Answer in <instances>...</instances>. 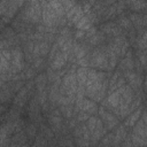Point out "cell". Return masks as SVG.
Wrapping results in <instances>:
<instances>
[{
  "mask_svg": "<svg viewBox=\"0 0 147 147\" xmlns=\"http://www.w3.org/2000/svg\"><path fill=\"white\" fill-rule=\"evenodd\" d=\"M90 67L95 68L98 70L103 71H110L109 68V57L106 51V42L96 46L92 49L91 56H90Z\"/></svg>",
  "mask_w": 147,
  "mask_h": 147,
  "instance_id": "obj_1",
  "label": "cell"
},
{
  "mask_svg": "<svg viewBox=\"0 0 147 147\" xmlns=\"http://www.w3.org/2000/svg\"><path fill=\"white\" fill-rule=\"evenodd\" d=\"M98 115L101 117V119H102V122H103V124H105V126H106V129H107L108 131H113V130L119 124L118 117H117L113 111L107 110V109H106L105 107H102V106L98 109Z\"/></svg>",
  "mask_w": 147,
  "mask_h": 147,
  "instance_id": "obj_2",
  "label": "cell"
},
{
  "mask_svg": "<svg viewBox=\"0 0 147 147\" xmlns=\"http://www.w3.org/2000/svg\"><path fill=\"white\" fill-rule=\"evenodd\" d=\"M116 69L119 70L121 72L125 70H134V55L131 48L126 52V54L123 57H121V61L118 62Z\"/></svg>",
  "mask_w": 147,
  "mask_h": 147,
  "instance_id": "obj_3",
  "label": "cell"
},
{
  "mask_svg": "<svg viewBox=\"0 0 147 147\" xmlns=\"http://www.w3.org/2000/svg\"><path fill=\"white\" fill-rule=\"evenodd\" d=\"M30 100V95H29V90L28 87L24 85L14 96L13 99V106L17 107V108H23L28 105V101Z\"/></svg>",
  "mask_w": 147,
  "mask_h": 147,
  "instance_id": "obj_4",
  "label": "cell"
},
{
  "mask_svg": "<svg viewBox=\"0 0 147 147\" xmlns=\"http://www.w3.org/2000/svg\"><path fill=\"white\" fill-rule=\"evenodd\" d=\"M108 132V130L106 129L103 122L101 118L98 117V122H96V126H95V130L94 132L91 134V145H99V141L101 140V138Z\"/></svg>",
  "mask_w": 147,
  "mask_h": 147,
  "instance_id": "obj_5",
  "label": "cell"
},
{
  "mask_svg": "<svg viewBox=\"0 0 147 147\" xmlns=\"http://www.w3.org/2000/svg\"><path fill=\"white\" fill-rule=\"evenodd\" d=\"M49 64V67L52 68V69H54V70H61V69H63L67 64H68V55L65 54V53H63L62 51H60L56 55H55V57L48 63Z\"/></svg>",
  "mask_w": 147,
  "mask_h": 147,
  "instance_id": "obj_6",
  "label": "cell"
},
{
  "mask_svg": "<svg viewBox=\"0 0 147 147\" xmlns=\"http://www.w3.org/2000/svg\"><path fill=\"white\" fill-rule=\"evenodd\" d=\"M0 101L1 103H6V102H9L11 99H14L15 94L10 87V84L9 82H0Z\"/></svg>",
  "mask_w": 147,
  "mask_h": 147,
  "instance_id": "obj_7",
  "label": "cell"
},
{
  "mask_svg": "<svg viewBox=\"0 0 147 147\" xmlns=\"http://www.w3.org/2000/svg\"><path fill=\"white\" fill-rule=\"evenodd\" d=\"M26 145H30V142H29V137L25 133V130H21L13 134L10 147H20V146H26Z\"/></svg>",
  "mask_w": 147,
  "mask_h": 147,
  "instance_id": "obj_8",
  "label": "cell"
},
{
  "mask_svg": "<svg viewBox=\"0 0 147 147\" xmlns=\"http://www.w3.org/2000/svg\"><path fill=\"white\" fill-rule=\"evenodd\" d=\"M127 127L124 125V124H118L115 129H114V140H113V145L116 146V145H121L122 141L126 138V136L129 134L127 133Z\"/></svg>",
  "mask_w": 147,
  "mask_h": 147,
  "instance_id": "obj_9",
  "label": "cell"
},
{
  "mask_svg": "<svg viewBox=\"0 0 147 147\" xmlns=\"http://www.w3.org/2000/svg\"><path fill=\"white\" fill-rule=\"evenodd\" d=\"M107 36L101 31V30H98L91 38L87 39V44L91 46V47H96V46H100L102 44H105L107 41Z\"/></svg>",
  "mask_w": 147,
  "mask_h": 147,
  "instance_id": "obj_10",
  "label": "cell"
},
{
  "mask_svg": "<svg viewBox=\"0 0 147 147\" xmlns=\"http://www.w3.org/2000/svg\"><path fill=\"white\" fill-rule=\"evenodd\" d=\"M142 110H144V107H139L138 109H136L134 111H132L126 118H125V122H124V125L126 127H133V125L138 122V119L141 117V114H142Z\"/></svg>",
  "mask_w": 147,
  "mask_h": 147,
  "instance_id": "obj_11",
  "label": "cell"
},
{
  "mask_svg": "<svg viewBox=\"0 0 147 147\" xmlns=\"http://www.w3.org/2000/svg\"><path fill=\"white\" fill-rule=\"evenodd\" d=\"M98 105L94 100L90 99V98H85L83 100V105H82V110L88 113L90 115H96L98 114Z\"/></svg>",
  "mask_w": 147,
  "mask_h": 147,
  "instance_id": "obj_12",
  "label": "cell"
},
{
  "mask_svg": "<svg viewBox=\"0 0 147 147\" xmlns=\"http://www.w3.org/2000/svg\"><path fill=\"white\" fill-rule=\"evenodd\" d=\"M90 67H78L76 70V77L79 86H85L87 82V72Z\"/></svg>",
  "mask_w": 147,
  "mask_h": 147,
  "instance_id": "obj_13",
  "label": "cell"
},
{
  "mask_svg": "<svg viewBox=\"0 0 147 147\" xmlns=\"http://www.w3.org/2000/svg\"><path fill=\"white\" fill-rule=\"evenodd\" d=\"M116 23H117L123 30H125L126 32L133 28L132 22L130 21V18H129V14H126V11H125L124 14H122V15L118 16V18L116 20Z\"/></svg>",
  "mask_w": 147,
  "mask_h": 147,
  "instance_id": "obj_14",
  "label": "cell"
},
{
  "mask_svg": "<svg viewBox=\"0 0 147 147\" xmlns=\"http://www.w3.org/2000/svg\"><path fill=\"white\" fill-rule=\"evenodd\" d=\"M132 132H134V133H137L138 136H140L144 140L146 139V137H147V130H146V125H145V122H144V119L140 117L139 119H138V122L133 125V130H132Z\"/></svg>",
  "mask_w": 147,
  "mask_h": 147,
  "instance_id": "obj_15",
  "label": "cell"
},
{
  "mask_svg": "<svg viewBox=\"0 0 147 147\" xmlns=\"http://www.w3.org/2000/svg\"><path fill=\"white\" fill-rule=\"evenodd\" d=\"M107 99H108V101H109L110 106H111V107H113V109H114V108H117V107L119 106V102H121L122 95H121V93L118 92V90H116V91H113V92L108 93Z\"/></svg>",
  "mask_w": 147,
  "mask_h": 147,
  "instance_id": "obj_16",
  "label": "cell"
},
{
  "mask_svg": "<svg viewBox=\"0 0 147 147\" xmlns=\"http://www.w3.org/2000/svg\"><path fill=\"white\" fill-rule=\"evenodd\" d=\"M47 1H48L49 6L55 10V13H56L60 17H65L67 11H65V9H64L63 5H62L59 0H47Z\"/></svg>",
  "mask_w": 147,
  "mask_h": 147,
  "instance_id": "obj_17",
  "label": "cell"
},
{
  "mask_svg": "<svg viewBox=\"0 0 147 147\" xmlns=\"http://www.w3.org/2000/svg\"><path fill=\"white\" fill-rule=\"evenodd\" d=\"M38 127H39V125L36 124V123H33V122H31V123H29V124L25 125L24 130H25V133H26V136L29 137L30 140H34V138L37 137V134H38Z\"/></svg>",
  "mask_w": 147,
  "mask_h": 147,
  "instance_id": "obj_18",
  "label": "cell"
},
{
  "mask_svg": "<svg viewBox=\"0 0 147 147\" xmlns=\"http://www.w3.org/2000/svg\"><path fill=\"white\" fill-rule=\"evenodd\" d=\"M76 29H78V30H83V31H87L91 26H93V23L91 22V20L87 17V15H85V16H83L76 24Z\"/></svg>",
  "mask_w": 147,
  "mask_h": 147,
  "instance_id": "obj_19",
  "label": "cell"
},
{
  "mask_svg": "<svg viewBox=\"0 0 147 147\" xmlns=\"http://www.w3.org/2000/svg\"><path fill=\"white\" fill-rule=\"evenodd\" d=\"M141 13H129V18L130 21L132 22V25L136 30H139V29H144L142 25H141Z\"/></svg>",
  "mask_w": 147,
  "mask_h": 147,
  "instance_id": "obj_20",
  "label": "cell"
},
{
  "mask_svg": "<svg viewBox=\"0 0 147 147\" xmlns=\"http://www.w3.org/2000/svg\"><path fill=\"white\" fill-rule=\"evenodd\" d=\"M130 9L132 11H136V13H142L144 9L147 8V5H146V0H133L131 3H130Z\"/></svg>",
  "mask_w": 147,
  "mask_h": 147,
  "instance_id": "obj_21",
  "label": "cell"
},
{
  "mask_svg": "<svg viewBox=\"0 0 147 147\" xmlns=\"http://www.w3.org/2000/svg\"><path fill=\"white\" fill-rule=\"evenodd\" d=\"M117 25V23H116V21H110V22H106V23H102V24H100V26H99V30H101L106 36H107V38H109L110 37V34H111V31H113V29L115 28Z\"/></svg>",
  "mask_w": 147,
  "mask_h": 147,
  "instance_id": "obj_22",
  "label": "cell"
},
{
  "mask_svg": "<svg viewBox=\"0 0 147 147\" xmlns=\"http://www.w3.org/2000/svg\"><path fill=\"white\" fill-rule=\"evenodd\" d=\"M74 108H75V105H63V106L59 107L62 116L65 119H69V118L74 117Z\"/></svg>",
  "mask_w": 147,
  "mask_h": 147,
  "instance_id": "obj_23",
  "label": "cell"
},
{
  "mask_svg": "<svg viewBox=\"0 0 147 147\" xmlns=\"http://www.w3.org/2000/svg\"><path fill=\"white\" fill-rule=\"evenodd\" d=\"M115 15H117V14H116V6L114 3V5L108 6L106 8V10H105V13H103V15L101 17V21H108V20L113 18Z\"/></svg>",
  "mask_w": 147,
  "mask_h": 147,
  "instance_id": "obj_24",
  "label": "cell"
},
{
  "mask_svg": "<svg viewBox=\"0 0 147 147\" xmlns=\"http://www.w3.org/2000/svg\"><path fill=\"white\" fill-rule=\"evenodd\" d=\"M38 44H39V51H40V55H41L42 57L48 56V53H49L51 47H52V45H53V44H49V42H48V41H46V40L38 41Z\"/></svg>",
  "mask_w": 147,
  "mask_h": 147,
  "instance_id": "obj_25",
  "label": "cell"
},
{
  "mask_svg": "<svg viewBox=\"0 0 147 147\" xmlns=\"http://www.w3.org/2000/svg\"><path fill=\"white\" fill-rule=\"evenodd\" d=\"M31 65L37 70V71H42L45 68H46V59L40 56V57H37L32 61Z\"/></svg>",
  "mask_w": 147,
  "mask_h": 147,
  "instance_id": "obj_26",
  "label": "cell"
},
{
  "mask_svg": "<svg viewBox=\"0 0 147 147\" xmlns=\"http://www.w3.org/2000/svg\"><path fill=\"white\" fill-rule=\"evenodd\" d=\"M32 145L33 146H47L48 145V139L41 132H38V134L34 138V141L32 142Z\"/></svg>",
  "mask_w": 147,
  "mask_h": 147,
  "instance_id": "obj_27",
  "label": "cell"
},
{
  "mask_svg": "<svg viewBox=\"0 0 147 147\" xmlns=\"http://www.w3.org/2000/svg\"><path fill=\"white\" fill-rule=\"evenodd\" d=\"M113 140H114V132L106 133L99 141V145L100 146H110V145H113Z\"/></svg>",
  "mask_w": 147,
  "mask_h": 147,
  "instance_id": "obj_28",
  "label": "cell"
},
{
  "mask_svg": "<svg viewBox=\"0 0 147 147\" xmlns=\"http://www.w3.org/2000/svg\"><path fill=\"white\" fill-rule=\"evenodd\" d=\"M96 122H98V116H96V115H91V116L88 117V119L86 121V125H87V127H88L91 134H92V133L94 132V130H95Z\"/></svg>",
  "mask_w": 147,
  "mask_h": 147,
  "instance_id": "obj_29",
  "label": "cell"
},
{
  "mask_svg": "<svg viewBox=\"0 0 147 147\" xmlns=\"http://www.w3.org/2000/svg\"><path fill=\"white\" fill-rule=\"evenodd\" d=\"M61 49H60V46L57 45V42L55 41L53 45H52V47H51V51H49V53H48V56H47V60H48V63L55 57V55L60 52Z\"/></svg>",
  "mask_w": 147,
  "mask_h": 147,
  "instance_id": "obj_30",
  "label": "cell"
},
{
  "mask_svg": "<svg viewBox=\"0 0 147 147\" xmlns=\"http://www.w3.org/2000/svg\"><path fill=\"white\" fill-rule=\"evenodd\" d=\"M130 137H131V140H132L133 146H145V140L140 136H138L137 133L131 132Z\"/></svg>",
  "mask_w": 147,
  "mask_h": 147,
  "instance_id": "obj_31",
  "label": "cell"
},
{
  "mask_svg": "<svg viewBox=\"0 0 147 147\" xmlns=\"http://www.w3.org/2000/svg\"><path fill=\"white\" fill-rule=\"evenodd\" d=\"M90 116H91V115H90L88 113H86V111H84V110H80V111L76 115V118H77V121H78L79 123H83V122H86Z\"/></svg>",
  "mask_w": 147,
  "mask_h": 147,
  "instance_id": "obj_32",
  "label": "cell"
},
{
  "mask_svg": "<svg viewBox=\"0 0 147 147\" xmlns=\"http://www.w3.org/2000/svg\"><path fill=\"white\" fill-rule=\"evenodd\" d=\"M78 7H79V5H76V6H74V7H72L70 10H68V11H67V14H65V17H67L68 22H70V21L72 20L74 15L76 14V11H77V9H78Z\"/></svg>",
  "mask_w": 147,
  "mask_h": 147,
  "instance_id": "obj_33",
  "label": "cell"
},
{
  "mask_svg": "<svg viewBox=\"0 0 147 147\" xmlns=\"http://www.w3.org/2000/svg\"><path fill=\"white\" fill-rule=\"evenodd\" d=\"M125 84H126V79L121 75L119 78H118V80H117V83H116V88H119V87L124 86Z\"/></svg>",
  "mask_w": 147,
  "mask_h": 147,
  "instance_id": "obj_34",
  "label": "cell"
},
{
  "mask_svg": "<svg viewBox=\"0 0 147 147\" xmlns=\"http://www.w3.org/2000/svg\"><path fill=\"white\" fill-rule=\"evenodd\" d=\"M141 14H142L141 15V25H142V28H147V15L144 13H141Z\"/></svg>",
  "mask_w": 147,
  "mask_h": 147,
  "instance_id": "obj_35",
  "label": "cell"
},
{
  "mask_svg": "<svg viewBox=\"0 0 147 147\" xmlns=\"http://www.w3.org/2000/svg\"><path fill=\"white\" fill-rule=\"evenodd\" d=\"M15 1H16V3L18 5V7L21 8V7H23V6L26 3V1H28V0H15Z\"/></svg>",
  "mask_w": 147,
  "mask_h": 147,
  "instance_id": "obj_36",
  "label": "cell"
},
{
  "mask_svg": "<svg viewBox=\"0 0 147 147\" xmlns=\"http://www.w3.org/2000/svg\"><path fill=\"white\" fill-rule=\"evenodd\" d=\"M142 90H144V92L147 91V75L145 76V79H144V83H142Z\"/></svg>",
  "mask_w": 147,
  "mask_h": 147,
  "instance_id": "obj_37",
  "label": "cell"
},
{
  "mask_svg": "<svg viewBox=\"0 0 147 147\" xmlns=\"http://www.w3.org/2000/svg\"><path fill=\"white\" fill-rule=\"evenodd\" d=\"M96 1H98V0H87V2H88V3H90V5L92 6V7L94 6V3H95Z\"/></svg>",
  "mask_w": 147,
  "mask_h": 147,
  "instance_id": "obj_38",
  "label": "cell"
},
{
  "mask_svg": "<svg viewBox=\"0 0 147 147\" xmlns=\"http://www.w3.org/2000/svg\"><path fill=\"white\" fill-rule=\"evenodd\" d=\"M142 13H144V14H146V15H147V8H146V9H144V10H142Z\"/></svg>",
  "mask_w": 147,
  "mask_h": 147,
  "instance_id": "obj_39",
  "label": "cell"
},
{
  "mask_svg": "<svg viewBox=\"0 0 147 147\" xmlns=\"http://www.w3.org/2000/svg\"><path fill=\"white\" fill-rule=\"evenodd\" d=\"M146 5H147V0H146Z\"/></svg>",
  "mask_w": 147,
  "mask_h": 147,
  "instance_id": "obj_40",
  "label": "cell"
}]
</instances>
